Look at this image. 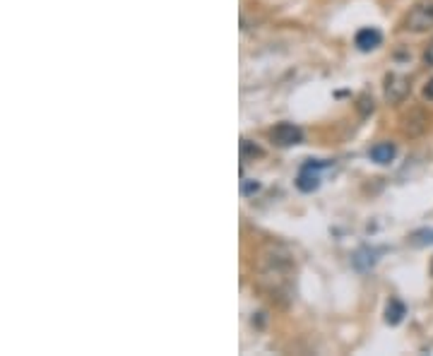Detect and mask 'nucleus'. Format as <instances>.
Returning a JSON list of instances; mask_svg holds the SVG:
<instances>
[{"label": "nucleus", "mask_w": 433, "mask_h": 356, "mask_svg": "<svg viewBox=\"0 0 433 356\" xmlns=\"http://www.w3.org/2000/svg\"><path fill=\"white\" fill-rule=\"evenodd\" d=\"M294 274V260L284 248L272 246L262 255L260 260V282L272 296H286L289 294V282Z\"/></svg>", "instance_id": "obj_1"}, {"label": "nucleus", "mask_w": 433, "mask_h": 356, "mask_svg": "<svg viewBox=\"0 0 433 356\" xmlns=\"http://www.w3.org/2000/svg\"><path fill=\"white\" fill-rule=\"evenodd\" d=\"M402 27H405L407 32H417V34L429 32L433 27V0H419V3L407 13Z\"/></svg>", "instance_id": "obj_2"}, {"label": "nucleus", "mask_w": 433, "mask_h": 356, "mask_svg": "<svg viewBox=\"0 0 433 356\" xmlns=\"http://www.w3.org/2000/svg\"><path fill=\"white\" fill-rule=\"evenodd\" d=\"M270 140L277 147H294V145L303 142V130L296 123H279L270 130Z\"/></svg>", "instance_id": "obj_3"}, {"label": "nucleus", "mask_w": 433, "mask_h": 356, "mask_svg": "<svg viewBox=\"0 0 433 356\" xmlns=\"http://www.w3.org/2000/svg\"><path fill=\"white\" fill-rule=\"evenodd\" d=\"M409 92H412V82H409V78H405V75L393 73L385 78V99L390 104H402L409 97Z\"/></svg>", "instance_id": "obj_4"}, {"label": "nucleus", "mask_w": 433, "mask_h": 356, "mask_svg": "<svg viewBox=\"0 0 433 356\" xmlns=\"http://www.w3.org/2000/svg\"><path fill=\"white\" fill-rule=\"evenodd\" d=\"M354 42L359 51H373V49H378L380 42H383V34H380L376 27H364L361 32H356Z\"/></svg>", "instance_id": "obj_5"}, {"label": "nucleus", "mask_w": 433, "mask_h": 356, "mask_svg": "<svg viewBox=\"0 0 433 356\" xmlns=\"http://www.w3.org/2000/svg\"><path fill=\"white\" fill-rule=\"evenodd\" d=\"M397 154V147L393 142H378L376 147H371V159L376 164H390Z\"/></svg>", "instance_id": "obj_6"}, {"label": "nucleus", "mask_w": 433, "mask_h": 356, "mask_svg": "<svg viewBox=\"0 0 433 356\" xmlns=\"http://www.w3.org/2000/svg\"><path fill=\"white\" fill-rule=\"evenodd\" d=\"M318 185H320V178H318V173H315L313 168H303V171L298 173V178H296V188L298 190L313 192V190H318Z\"/></svg>", "instance_id": "obj_7"}, {"label": "nucleus", "mask_w": 433, "mask_h": 356, "mask_svg": "<svg viewBox=\"0 0 433 356\" xmlns=\"http://www.w3.org/2000/svg\"><path fill=\"white\" fill-rule=\"evenodd\" d=\"M405 315H407L405 303H402L400 299H390L388 308H385V320H388V325H400Z\"/></svg>", "instance_id": "obj_8"}, {"label": "nucleus", "mask_w": 433, "mask_h": 356, "mask_svg": "<svg viewBox=\"0 0 433 356\" xmlns=\"http://www.w3.org/2000/svg\"><path fill=\"white\" fill-rule=\"evenodd\" d=\"M373 250H368V248H364V250H359V253L354 255V265L359 267V270H368V267H373V262H376V258H373Z\"/></svg>", "instance_id": "obj_9"}, {"label": "nucleus", "mask_w": 433, "mask_h": 356, "mask_svg": "<svg viewBox=\"0 0 433 356\" xmlns=\"http://www.w3.org/2000/svg\"><path fill=\"white\" fill-rule=\"evenodd\" d=\"M255 156H262V149L255 142H250V140H241V159L248 161L255 159Z\"/></svg>", "instance_id": "obj_10"}, {"label": "nucleus", "mask_w": 433, "mask_h": 356, "mask_svg": "<svg viewBox=\"0 0 433 356\" xmlns=\"http://www.w3.org/2000/svg\"><path fill=\"white\" fill-rule=\"evenodd\" d=\"M409 241H412L414 246H429V243H433V229H419V231H414L412 236H409Z\"/></svg>", "instance_id": "obj_11"}, {"label": "nucleus", "mask_w": 433, "mask_h": 356, "mask_svg": "<svg viewBox=\"0 0 433 356\" xmlns=\"http://www.w3.org/2000/svg\"><path fill=\"white\" fill-rule=\"evenodd\" d=\"M421 63H424V68H433V39L424 49V54H421Z\"/></svg>", "instance_id": "obj_12"}, {"label": "nucleus", "mask_w": 433, "mask_h": 356, "mask_svg": "<svg viewBox=\"0 0 433 356\" xmlns=\"http://www.w3.org/2000/svg\"><path fill=\"white\" fill-rule=\"evenodd\" d=\"M243 195H253V192L260 190V183L257 180H243Z\"/></svg>", "instance_id": "obj_13"}, {"label": "nucleus", "mask_w": 433, "mask_h": 356, "mask_svg": "<svg viewBox=\"0 0 433 356\" xmlns=\"http://www.w3.org/2000/svg\"><path fill=\"white\" fill-rule=\"evenodd\" d=\"M359 102H361V106H359L361 116H366L368 111H371V113H373V99H368V97H361Z\"/></svg>", "instance_id": "obj_14"}, {"label": "nucleus", "mask_w": 433, "mask_h": 356, "mask_svg": "<svg viewBox=\"0 0 433 356\" xmlns=\"http://www.w3.org/2000/svg\"><path fill=\"white\" fill-rule=\"evenodd\" d=\"M424 99H426V102H433V80H429L426 87H424Z\"/></svg>", "instance_id": "obj_15"}]
</instances>
